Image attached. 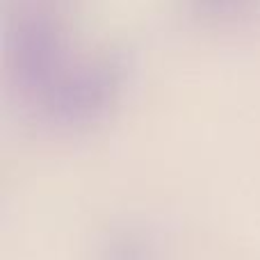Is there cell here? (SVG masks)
Returning <instances> with one entry per match:
<instances>
[{
	"mask_svg": "<svg viewBox=\"0 0 260 260\" xmlns=\"http://www.w3.org/2000/svg\"><path fill=\"white\" fill-rule=\"evenodd\" d=\"M59 50H62V37H59L55 23L48 18L27 21L16 37L18 64L35 76L46 73L57 62Z\"/></svg>",
	"mask_w": 260,
	"mask_h": 260,
	"instance_id": "6da1fadb",
	"label": "cell"
},
{
	"mask_svg": "<svg viewBox=\"0 0 260 260\" xmlns=\"http://www.w3.org/2000/svg\"><path fill=\"white\" fill-rule=\"evenodd\" d=\"M251 0H194V7L201 14H210V16H221V14H231L242 9Z\"/></svg>",
	"mask_w": 260,
	"mask_h": 260,
	"instance_id": "7a4b0ae2",
	"label": "cell"
}]
</instances>
